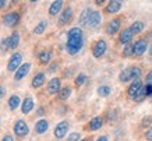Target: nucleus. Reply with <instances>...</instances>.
<instances>
[{"instance_id": "a19ab883", "label": "nucleus", "mask_w": 152, "mask_h": 141, "mask_svg": "<svg viewBox=\"0 0 152 141\" xmlns=\"http://www.w3.org/2000/svg\"><path fill=\"white\" fill-rule=\"evenodd\" d=\"M96 141H107V137H106V136H102V137H99Z\"/></svg>"}, {"instance_id": "ddd939ff", "label": "nucleus", "mask_w": 152, "mask_h": 141, "mask_svg": "<svg viewBox=\"0 0 152 141\" xmlns=\"http://www.w3.org/2000/svg\"><path fill=\"white\" fill-rule=\"evenodd\" d=\"M71 17H73V10L70 9V7H67V9H66L63 13L60 14V17H59V25H66V24H67L70 20H71Z\"/></svg>"}, {"instance_id": "a878e982", "label": "nucleus", "mask_w": 152, "mask_h": 141, "mask_svg": "<svg viewBox=\"0 0 152 141\" xmlns=\"http://www.w3.org/2000/svg\"><path fill=\"white\" fill-rule=\"evenodd\" d=\"M89 14H91V10L89 9H85L83 13H81V15H80V24H81V25H87Z\"/></svg>"}, {"instance_id": "6e6552de", "label": "nucleus", "mask_w": 152, "mask_h": 141, "mask_svg": "<svg viewBox=\"0 0 152 141\" xmlns=\"http://www.w3.org/2000/svg\"><path fill=\"white\" fill-rule=\"evenodd\" d=\"M142 82L140 81V80H135V81H133V84L129 87V90H127V94H129L130 98H135V96L138 95V92L142 90Z\"/></svg>"}, {"instance_id": "4468645a", "label": "nucleus", "mask_w": 152, "mask_h": 141, "mask_svg": "<svg viewBox=\"0 0 152 141\" xmlns=\"http://www.w3.org/2000/svg\"><path fill=\"white\" fill-rule=\"evenodd\" d=\"M29 68H31V64H29V63L21 64V67L17 70V73H15L14 78H15V80H23V78L25 77L28 73H29Z\"/></svg>"}, {"instance_id": "393cba45", "label": "nucleus", "mask_w": 152, "mask_h": 141, "mask_svg": "<svg viewBox=\"0 0 152 141\" xmlns=\"http://www.w3.org/2000/svg\"><path fill=\"white\" fill-rule=\"evenodd\" d=\"M130 29H131L133 34H140V32L144 31V23H141V21H135V23H133V25L130 27Z\"/></svg>"}, {"instance_id": "7ed1b4c3", "label": "nucleus", "mask_w": 152, "mask_h": 141, "mask_svg": "<svg viewBox=\"0 0 152 141\" xmlns=\"http://www.w3.org/2000/svg\"><path fill=\"white\" fill-rule=\"evenodd\" d=\"M106 49H107V45H106V42L103 39H99L94 43L92 46V55L95 57H102V56L105 55Z\"/></svg>"}, {"instance_id": "f03ea898", "label": "nucleus", "mask_w": 152, "mask_h": 141, "mask_svg": "<svg viewBox=\"0 0 152 141\" xmlns=\"http://www.w3.org/2000/svg\"><path fill=\"white\" fill-rule=\"evenodd\" d=\"M140 76H141V68L140 67H129L120 73L119 78L121 82H129L131 80H134V81L140 80Z\"/></svg>"}, {"instance_id": "b1692460", "label": "nucleus", "mask_w": 152, "mask_h": 141, "mask_svg": "<svg viewBox=\"0 0 152 141\" xmlns=\"http://www.w3.org/2000/svg\"><path fill=\"white\" fill-rule=\"evenodd\" d=\"M20 102H21V101H20V96L18 95H11L9 98V108L11 110L17 109V108L20 106Z\"/></svg>"}, {"instance_id": "dca6fc26", "label": "nucleus", "mask_w": 152, "mask_h": 141, "mask_svg": "<svg viewBox=\"0 0 152 141\" xmlns=\"http://www.w3.org/2000/svg\"><path fill=\"white\" fill-rule=\"evenodd\" d=\"M34 99L32 98H25V99L23 101V104H21V112H23L24 115L29 113L31 110L34 109Z\"/></svg>"}, {"instance_id": "4c0bfd02", "label": "nucleus", "mask_w": 152, "mask_h": 141, "mask_svg": "<svg viewBox=\"0 0 152 141\" xmlns=\"http://www.w3.org/2000/svg\"><path fill=\"white\" fill-rule=\"evenodd\" d=\"M1 141H14V138H13V136H10V134H7V136L3 137V140H1Z\"/></svg>"}, {"instance_id": "7c9ffc66", "label": "nucleus", "mask_w": 152, "mask_h": 141, "mask_svg": "<svg viewBox=\"0 0 152 141\" xmlns=\"http://www.w3.org/2000/svg\"><path fill=\"white\" fill-rule=\"evenodd\" d=\"M85 80H87V76L81 73V74L78 76V77L75 78V85H77V87H81V85L84 84V82H85Z\"/></svg>"}, {"instance_id": "9b49d317", "label": "nucleus", "mask_w": 152, "mask_h": 141, "mask_svg": "<svg viewBox=\"0 0 152 141\" xmlns=\"http://www.w3.org/2000/svg\"><path fill=\"white\" fill-rule=\"evenodd\" d=\"M120 27H121V21L119 18H113L110 23L107 24V27H106V32L109 34V35H115L116 32H119Z\"/></svg>"}, {"instance_id": "412c9836", "label": "nucleus", "mask_w": 152, "mask_h": 141, "mask_svg": "<svg viewBox=\"0 0 152 141\" xmlns=\"http://www.w3.org/2000/svg\"><path fill=\"white\" fill-rule=\"evenodd\" d=\"M45 84V73H38L32 78V87L34 88H39L41 85Z\"/></svg>"}, {"instance_id": "1a4fd4ad", "label": "nucleus", "mask_w": 152, "mask_h": 141, "mask_svg": "<svg viewBox=\"0 0 152 141\" xmlns=\"http://www.w3.org/2000/svg\"><path fill=\"white\" fill-rule=\"evenodd\" d=\"M69 131V123L67 122H60L55 129V137L56 138H63Z\"/></svg>"}, {"instance_id": "f704fd0d", "label": "nucleus", "mask_w": 152, "mask_h": 141, "mask_svg": "<svg viewBox=\"0 0 152 141\" xmlns=\"http://www.w3.org/2000/svg\"><path fill=\"white\" fill-rule=\"evenodd\" d=\"M145 138H147L148 141H152V127H149L147 130V133H145Z\"/></svg>"}, {"instance_id": "a18cd8bd", "label": "nucleus", "mask_w": 152, "mask_h": 141, "mask_svg": "<svg viewBox=\"0 0 152 141\" xmlns=\"http://www.w3.org/2000/svg\"><path fill=\"white\" fill-rule=\"evenodd\" d=\"M151 55H152V46H151Z\"/></svg>"}, {"instance_id": "5701e85b", "label": "nucleus", "mask_w": 152, "mask_h": 141, "mask_svg": "<svg viewBox=\"0 0 152 141\" xmlns=\"http://www.w3.org/2000/svg\"><path fill=\"white\" fill-rule=\"evenodd\" d=\"M61 6H63V1H61V0L53 1V3H52V6L49 7V14H50V15H56V14L61 10Z\"/></svg>"}, {"instance_id": "a211bd4d", "label": "nucleus", "mask_w": 152, "mask_h": 141, "mask_svg": "<svg viewBox=\"0 0 152 141\" xmlns=\"http://www.w3.org/2000/svg\"><path fill=\"white\" fill-rule=\"evenodd\" d=\"M133 32H131V29L130 28H126L124 31H121V34H120V42L123 43V45H127V43H130V41L133 39Z\"/></svg>"}, {"instance_id": "aec40b11", "label": "nucleus", "mask_w": 152, "mask_h": 141, "mask_svg": "<svg viewBox=\"0 0 152 141\" xmlns=\"http://www.w3.org/2000/svg\"><path fill=\"white\" fill-rule=\"evenodd\" d=\"M38 59H39V63H41V64H46V63H49V62H50V59H52L50 50H48V49L42 50L41 53H39V56H38Z\"/></svg>"}, {"instance_id": "f257e3e1", "label": "nucleus", "mask_w": 152, "mask_h": 141, "mask_svg": "<svg viewBox=\"0 0 152 141\" xmlns=\"http://www.w3.org/2000/svg\"><path fill=\"white\" fill-rule=\"evenodd\" d=\"M84 45V38L81 28H71L67 35V52L70 55H75L78 53Z\"/></svg>"}, {"instance_id": "f8f14e48", "label": "nucleus", "mask_w": 152, "mask_h": 141, "mask_svg": "<svg viewBox=\"0 0 152 141\" xmlns=\"http://www.w3.org/2000/svg\"><path fill=\"white\" fill-rule=\"evenodd\" d=\"M48 92L49 94H57L60 92V78H52L48 84Z\"/></svg>"}, {"instance_id": "2f4dec72", "label": "nucleus", "mask_w": 152, "mask_h": 141, "mask_svg": "<svg viewBox=\"0 0 152 141\" xmlns=\"http://www.w3.org/2000/svg\"><path fill=\"white\" fill-rule=\"evenodd\" d=\"M145 96H147V88H142V90H141V91L138 92V95H137L135 98H134V101H137V102H140V101H142L144 98H145Z\"/></svg>"}, {"instance_id": "c03bdc74", "label": "nucleus", "mask_w": 152, "mask_h": 141, "mask_svg": "<svg viewBox=\"0 0 152 141\" xmlns=\"http://www.w3.org/2000/svg\"><path fill=\"white\" fill-rule=\"evenodd\" d=\"M4 4H6V1H0V7H4Z\"/></svg>"}, {"instance_id": "c9c22d12", "label": "nucleus", "mask_w": 152, "mask_h": 141, "mask_svg": "<svg viewBox=\"0 0 152 141\" xmlns=\"http://www.w3.org/2000/svg\"><path fill=\"white\" fill-rule=\"evenodd\" d=\"M145 81L148 82V85H152V71H151V73H148L147 78H145Z\"/></svg>"}, {"instance_id": "58836bf2", "label": "nucleus", "mask_w": 152, "mask_h": 141, "mask_svg": "<svg viewBox=\"0 0 152 141\" xmlns=\"http://www.w3.org/2000/svg\"><path fill=\"white\" fill-rule=\"evenodd\" d=\"M4 95H6V90L3 88V87H0V99L4 98Z\"/></svg>"}, {"instance_id": "2eb2a0df", "label": "nucleus", "mask_w": 152, "mask_h": 141, "mask_svg": "<svg viewBox=\"0 0 152 141\" xmlns=\"http://www.w3.org/2000/svg\"><path fill=\"white\" fill-rule=\"evenodd\" d=\"M102 124H103V119L101 116H96V117H94L89 124H88V130H91V131H96L102 127Z\"/></svg>"}, {"instance_id": "9d476101", "label": "nucleus", "mask_w": 152, "mask_h": 141, "mask_svg": "<svg viewBox=\"0 0 152 141\" xmlns=\"http://www.w3.org/2000/svg\"><path fill=\"white\" fill-rule=\"evenodd\" d=\"M102 21V17H101V13L99 11H91L89 17H88V23L87 25L88 27H98Z\"/></svg>"}, {"instance_id": "cd10ccee", "label": "nucleus", "mask_w": 152, "mask_h": 141, "mask_svg": "<svg viewBox=\"0 0 152 141\" xmlns=\"http://www.w3.org/2000/svg\"><path fill=\"white\" fill-rule=\"evenodd\" d=\"M46 25H48L46 21H41V23H39V24L37 25V27H35V29H34V34H37V35H41L42 32L45 31Z\"/></svg>"}, {"instance_id": "c756f323", "label": "nucleus", "mask_w": 152, "mask_h": 141, "mask_svg": "<svg viewBox=\"0 0 152 141\" xmlns=\"http://www.w3.org/2000/svg\"><path fill=\"white\" fill-rule=\"evenodd\" d=\"M133 55V45H130V43H127V45L124 46V49H123V56L124 57H129V56Z\"/></svg>"}, {"instance_id": "423d86ee", "label": "nucleus", "mask_w": 152, "mask_h": 141, "mask_svg": "<svg viewBox=\"0 0 152 141\" xmlns=\"http://www.w3.org/2000/svg\"><path fill=\"white\" fill-rule=\"evenodd\" d=\"M148 48V43L145 39H138L133 45V56H141L145 53V50Z\"/></svg>"}, {"instance_id": "6ab92c4d", "label": "nucleus", "mask_w": 152, "mask_h": 141, "mask_svg": "<svg viewBox=\"0 0 152 141\" xmlns=\"http://www.w3.org/2000/svg\"><path fill=\"white\" fill-rule=\"evenodd\" d=\"M9 39H10V43H9V49L10 50H13V49H15L17 46H18V43H20V34L17 31L15 32H13L11 35L9 37Z\"/></svg>"}, {"instance_id": "4be33fe9", "label": "nucleus", "mask_w": 152, "mask_h": 141, "mask_svg": "<svg viewBox=\"0 0 152 141\" xmlns=\"http://www.w3.org/2000/svg\"><path fill=\"white\" fill-rule=\"evenodd\" d=\"M120 9H121V3L120 1H110L109 4L106 6V13H109V14L117 13Z\"/></svg>"}, {"instance_id": "49530a36", "label": "nucleus", "mask_w": 152, "mask_h": 141, "mask_svg": "<svg viewBox=\"0 0 152 141\" xmlns=\"http://www.w3.org/2000/svg\"><path fill=\"white\" fill-rule=\"evenodd\" d=\"M81 141H85V140H81Z\"/></svg>"}, {"instance_id": "39448f33", "label": "nucleus", "mask_w": 152, "mask_h": 141, "mask_svg": "<svg viewBox=\"0 0 152 141\" xmlns=\"http://www.w3.org/2000/svg\"><path fill=\"white\" fill-rule=\"evenodd\" d=\"M21 62H23V56L20 55V53H14L10 57V62L7 64V70L9 71H15L17 68L21 67Z\"/></svg>"}, {"instance_id": "473e14b6", "label": "nucleus", "mask_w": 152, "mask_h": 141, "mask_svg": "<svg viewBox=\"0 0 152 141\" xmlns=\"http://www.w3.org/2000/svg\"><path fill=\"white\" fill-rule=\"evenodd\" d=\"M9 43H10V39L9 38H4V39L1 41V43H0V49L3 50V52H6V50L9 49Z\"/></svg>"}, {"instance_id": "e433bc0d", "label": "nucleus", "mask_w": 152, "mask_h": 141, "mask_svg": "<svg viewBox=\"0 0 152 141\" xmlns=\"http://www.w3.org/2000/svg\"><path fill=\"white\" fill-rule=\"evenodd\" d=\"M145 88H147V95L152 96V85H147Z\"/></svg>"}, {"instance_id": "72a5a7b5", "label": "nucleus", "mask_w": 152, "mask_h": 141, "mask_svg": "<svg viewBox=\"0 0 152 141\" xmlns=\"http://www.w3.org/2000/svg\"><path fill=\"white\" fill-rule=\"evenodd\" d=\"M80 140V134L78 133H71L69 136V140L67 141H78Z\"/></svg>"}, {"instance_id": "ea45409f", "label": "nucleus", "mask_w": 152, "mask_h": 141, "mask_svg": "<svg viewBox=\"0 0 152 141\" xmlns=\"http://www.w3.org/2000/svg\"><path fill=\"white\" fill-rule=\"evenodd\" d=\"M152 122V117H151V116H149V117H148V119H145V120H144V122H142V124H144V126H145V124H148V123H151Z\"/></svg>"}, {"instance_id": "c85d7f7f", "label": "nucleus", "mask_w": 152, "mask_h": 141, "mask_svg": "<svg viewBox=\"0 0 152 141\" xmlns=\"http://www.w3.org/2000/svg\"><path fill=\"white\" fill-rule=\"evenodd\" d=\"M109 94H110V88H109V87L102 85L98 88V95L99 96H103V98H105V96H107Z\"/></svg>"}, {"instance_id": "bb28decb", "label": "nucleus", "mask_w": 152, "mask_h": 141, "mask_svg": "<svg viewBox=\"0 0 152 141\" xmlns=\"http://www.w3.org/2000/svg\"><path fill=\"white\" fill-rule=\"evenodd\" d=\"M70 95H71V90H70L69 87H64V88L60 90V92H59V98L60 99H63V101L67 99Z\"/></svg>"}, {"instance_id": "f3484780", "label": "nucleus", "mask_w": 152, "mask_h": 141, "mask_svg": "<svg viewBox=\"0 0 152 141\" xmlns=\"http://www.w3.org/2000/svg\"><path fill=\"white\" fill-rule=\"evenodd\" d=\"M48 129H49V123H48L45 119H41V120H38V122L35 123V131H37L38 134L46 133Z\"/></svg>"}, {"instance_id": "37998d69", "label": "nucleus", "mask_w": 152, "mask_h": 141, "mask_svg": "<svg viewBox=\"0 0 152 141\" xmlns=\"http://www.w3.org/2000/svg\"><path fill=\"white\" fill-rule=\"evenodd\" d=\"M95 3H96V4H102V3H103V0H96Z\"/></svg>"}, {"instance_id": "0eeeda50", "label": "nucleus", "mask_w": 152, "mask_h": 141, "mask_svg": "<svg viewBox=\"0 0 152 141\" xmlns=\"http://www.w3.org/2000/svg\"><path fill=\"white\" fill-rule=\"evenodd\" d=\"M18 20H20V14L17 11H11V13L6 14L3 17V24L6 27H14L15 24L18 23Z\"/></svg>"}, {"instance_id": "79ce46f5", "label": "nucleus", "mask_w": 152, "mask_h": 141, "mask_svg": "<svg viewBox=\"0 0 152 141\" xmlns=\"http://www.w3.org/2000/svg\"><path fill=\"white\" fill-rule=\"evenodd\" d=\"M38 115H39V116H42V115H43V109H42V108L38 110Z\"/></svg>"}, {"instance_id": "20e7f679", "label": "nucleus", "mask_w": 152, "mask_h": 141, "mask_svg": "<svg viewBox=\"0 0 152 141\" xmlns=\"http://www.w3.org/2000/svg\"><path fill=\"white\" fill-rule=\"evenodd\" d=\"M14 133H15V136L18 137H25L29 133L28 124L24 120H17L15 124H14Z\"/></svg>"}]
</instances>
